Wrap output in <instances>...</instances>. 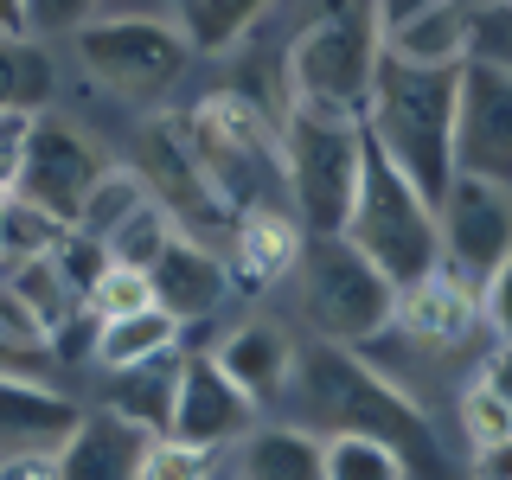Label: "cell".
I'll return each instance as SVG.
<instances>
[{"label": "cell", "mask_w": 512, "mask_h": 480, "mask_svg": "<svg viewBox=\"0 0 512 480\" xmlns=\"http://www.w3.org/2000/svg\"><path fill=\"white\" fill-rule=\"evenodd\" d=\"M288 384L301 397V423H314L320 436H378L404 455L410 480H448V455L436 429L423 423V410L384 372H372L352 346L314 340L308 352H295Z\"/></svg>", "instance_id": "obj_1"}, {"label": "cell", "mask_w": 512, "mask_h": 480, "mask_svg": "<svg viewBox=\"0 0 512 480\" xmlns=\"http://www.w3.org/2000/svg\"><path fill=\"white\" fill-rule=\"evenodd\" d=\"M455 96H461V64H404L384 52L372 71L365 135L429 205L455 180Z\"/></svg>", "instance_id": "obj_2"}, {"label": "cell", "mask_w": 512, "mask_h": 480, "mask_svg": "<svg viewBox=\"0 0 512 480\" xmlns=\"http://www.w3.org/2000/svg\"><path fill=\"white\" fill-rule=\"evenodd\" d=\"M346 244L378 269L384 282L404 295L423 276L442 269V237H436V205L416 192L404 173L391 167L372 135H365V167H359V192H352V212H346Z\"/></svg>", "instance_id": "obj_3"}, {"label": "cell", "mask_w": 512, "mask_h": 480, "mask_svg": "<svg viewBox=\"0 0 512 480\" xmlns=\"http://www.w3.org/2000/svg\"><path fill=\"white\" fill-rule=\"evenodd\" d=\"M365 167V122L288 109L282 128V192L295 205L301 237H340Z\"/></svg>", "instance_id": "obj_4"}, {"label": "cell", "mask_w": 512, "mask_h": 480, "mask_svg": "<svg viewBox=\"0 0 512 480\" xmlns=\"http://www.w3.org/2000/svg\"><path fill=\"white\" fill-rule=\"evenodd\" d=\"M180 141L205 186L224 199V212H250V205H269L263 192H282V135L244 96H205L180 122Z\"/></svg>", "instance_id": "obj_5"}, {"label": "cell", "mask_w": 512, "mask_h": 480, "mask_svg": "<svg viewBox=\"0 0 512 480\" xmlns=\"http://www.w3.org/2000/svg\"><path fill=\"white\" fill-rule=\"evenodd\" d=\"M384 58V39L372 26V0H340L295 39L288 52V90H295V109H320V116H346L365 122V103H372V71Z\"/></svg>", "instance_id": "obj_6"}, {"label": "cell", "mask_w": 512, "mask_h": 480, "mask_svg": "<svg viewBox=\"0 0 512 480\" xmlns=\"http://www.w3.org/2000/svg\"><path fill=\"white\" fill-rule=\"evenodd\" d=\"M301 288H308V314L320 320L333 346L352 340H378L397 314V288L365 263L346 237H301V263H295Z\"/></svg>", "instance_id": "obj_7"}, {"label": "cell", "mask_w": 512, "mask_h": 480, "mask_svg": "<svg viewBox=\"0 0 512 480\" xmlns=\"http://www.w3.org/2000/svg\"><path fill=\"white\" fill-rule=\"evenodd\" d=\"M77 58L103 90L128 96V103H160L180 84L192 45L173 20H90L77 26Z\"/></svg>", "instance_id": "obj_8"}, {"label": "cell", "mask_w": 512, "mask_h": 480, "mask_svg": "<svg viewBox=\"0 0 512 480\" xmlns=\"http://www.w3.org/2000/svg\"><path fill=\"white\" fill-rule=\"evenodd\" d=\"M96 180H103V154H96L71 122H58V116L26 122V141H20V154H13V199L52 212L58 224H77Z\"/></svg>", "instance_id": "obj_9"}, {"label": "cell", "mask_w": 512, "mask_h": 480, "mask_svg": "<svg viewBox=\"0 0 512 480\" xmlns=\"http://www.w3.org/2000/svg\"><path fill=\"white\" fill-rule=\"evenodd\" d=\"M436 237H442L448 276L480 288L512 256V199H506V186L455 173L448 192L436 199Z\"/></svg>", "instance_id": "obj_10"}, {"label": "cell", "mask_w": 512, "mask_h": 480, "mask_svg": "<svg viewBox=\"0 0 512 480\" xmlns=\"http://www.w3.org/2000/svg\"><path fill=\"white\" fill-rule=\"evenodd\" d=\"M455 173L512 186V71L493 58L461 64L455 96Z\"/></svg>", "instance_id": "obj_11"}, {"label": "cell", "mask_w": 512, "mask_h": 480, "mask_svg": "<svg viewBox=\"0 0 512 480\" xmlns=\"http://www.w3.org/2000/svg\"><path fill=\"white\" fill-rule=\"evenodd\" d=\"M250 429H256V404L218 372V359H180V397H173L167 436L218 455V448H237Z\"/></svg>", "instance_id": "obj_12"}, {"label": "cell", "mask_w": 512, "mask_h": 480, "mask_svg": "<svg viewBox=\"0 0 512 480\" xmlns=\"http://www.w3.org/2000/svg\"><path fill=\"white\" fill-rule=\"evenodd\" d=\"M84 410L64 391H45L39 378L0 372V455H58Z\"/></svg>", "instance_id": "obj_13"}, {"label": "cell", "mask_w": 512, "mask_h": 480, "mask_svg": "<svg viewBox=\"0 0 512 480\" xmlns=\"http://www.w3.org/2000/svg\"><path fill=\"white\" fill-rule=\"evenodd\" d=\"M295 263H301V224L288 218L282 205H250V212H237L231 263H224V276L237 288L263 295V288H276L282 276H295Z\"/></svg>", "instance_id": "obj_14"}, {"label": "cell", "mask_w": 512, "mask_h": 480, "mask_svg": "<svg viewBox=\"0 0 512 480\" xmlns=\"http://www.w3.org/2000/svg\"><path fill=\"white\" fill-rule=\"evenodd\" d=\"M148 442H154L148 429L122 423L116 410H84V423L58 448V474L64 480H135Z\"/></svg>", "instance_id": "obj_15"}, {"label": "cell", "mask_w": 512, "mask_h": 480, "mask_svg": "<svg viewBox=\"0 0 512 480\" xmlns=\"http://www.w3.org/2000/svg\"><path fill=\"white\" fill-rule=\"evenodd\" d=\"M148 288H154V308L173 314L186 327V320L212 314L224 301V288H231V276H224V263L205 244H192V237H173L167 250H160V263L148 269Z\"/></svg>", "instance_id": "obj_16"}, {"label": "cell", "mask_w": 512, "mask_h": 480, "mask_svg": "<svg viewBox=\"0 0 512 480\" xmlns=\"http://www.w3.org/2000/svg\"><path fill=\"white\" fill-rule=\"evenodd\" d=\"M212 359L250 404H276L288 391V372H295V340H288L276 320H250V327H237Z\"/></svg>", "instance_id": "obj_17"}, {"label": "cell", "mask_w": 512, "mask_h": 480, "mask_svg": "<svg viewBox=\"0 0 512 480\" xmlns=\"http://www.w3.org/2000/svg\"><path fill=\"white\" fill-rule=\"evenodd\" d=\"M391 320H404L416 340H429V346H468L480 327V295L468 282H455L448 269H436V276H423L416 288L397 295Z\"/></svg>", "instance_id": "obj_18"}, {"label": "cell", "mask_w": 512, "mask_h": 480, "mask_svg": "<svg viewBox=\"0 0 512 480\" xmlns=\"http://www.w3.org/2000/svg\"><path fill=\"white\" fill-rule=\"evenodd\" d=\"M231 480H327L320 474V436L295 423H269L250 429L244 442L231 448Z\"/></svg>", "instance_id": "obj_19"}, {"label": "cell", "mask_w": 512, "mask_h": 480, "mask_svg": "<svg viewBox=\"0 0 512 480\" xmlns=\"http://www.w3.org/2000/svg\"><path fill=\"white\" fill-rule=\"evenodd\" d=\"M173 397H180V359H148V365H128V372H109V404L122 423L148 429V436H167L173 423Z\"/></svg>", "instance_id": "obj_20"}, {"label": "cell", "mask_w": 512, "mask_h": 480, "mask_svg": "<svg viewBox=\"0 0 512 480\" xmlns=\"http://www.w3.org/2000/svg\"><path fill=\"white\" fill-rule=\"evenodd\" d=\"M384 52L404 58V64H468V52H474V7L468 0H442V7L423 13L416 26L391 32Z\"/></svg>", "instance_id": "obj_21"}, {"label": "cell", "mask_w": 512, "mask_h": 480, "mask_svg": "<svg viewBox=\"0 0 512 480\" xmlns=\"http://www.w3.org/2000/svg\"><path fill=\"white\" fill-rule=\"evenodd\" d=\"M173 340H180V320L160 314V308L122 314V320H96V365H103V372H128V365L167 359Z\"/></svg>", "instance_id": "obj_22"}, {"label": "cell", "mask_w": 512, "mask_h": 480, "mask_svg": "<svg viewBox=\"0 0 512 480\" xmlns=\"http://www.w3.org/2000/svg\"><path fill=\"white\" fill-rule=\"evenodd\" d=\"M148 199H154V192H148V180H141L135 167H103V180L90 186V199H84V212H77L71 231L90 237V244H109V237H116Z\"/></svg>", "instance_id": "obj_23"}, {"label": "cell", "mask_w": 512, "mask_h": 480, "mask_svg": "<svg viewBox=\"0 0 512 480\" xmlns=\"http://www.w3.org/2000/svg\"><path fill=\"white\" fill-rule=\"evenodd\" d=\"M13 269V295L26 301V314L45 327V340H58L64 327H71V314H77V288L58 276V263L52 256H26V263H7Z\"/></svg>", "instance_id": "obj_24"}, {"label": "cell", "mask_w": 512, "mask_h": 480, "mask_svg": "<svg viewBox=\"0 0 512 480\" xmlns=\"http://www.w3.org/2000/svg\"><path fill=\"white\" fill-rule=\"evenodd\" d=\"M320 474L327 480H410L404 455L378 436H320Z\"/></svg>", "instance_id": "obj_25"}, {"label": "cell", "mask_w": 512, "mask_h": 480, "mask_svg": "<svg viewBox=\"0 0 512 480\" xmlns=\"http://www.w3.org/2000/svg\"><path fill=\"white\" fill-rule=\"evenodd\" d=\"M263 7H269V0H180V20H186L180 32H186V45L224 52V45H237L256 26Z\"/></svg>", "instance_id": "obj_26"}, {"label": "cell", "mask_w": 512, "mask_h": 480, "mask_svg": "<svg viewBox=\"0 0 512 480\" xmlns=\"http://www.w3.org/2000/svg\"><path fill=\"white\" fill-rule=\"evenodd\" d=\"M64 231L71 224H58L52 212H39V205L26 199H0V263H26V256H52L64 244Z\"/></svg>", "instance_id": "obj_27"}, {"label": "cell", "mask_w": 512, "mask_h": 480, "mask_svg": "<svg viewBox=\"0 0 512 480\" xmlns=\"http://www.w3.org/2000/svg\"><path fill=\"white\" fill-rule=\"evenodd\" d=\"M52 96V71L32 45L0 32V116H32V109Z\"/></svg>", "instance_id": "obj_28"}, {"label": "cell", "mask_w": 512, "mask_h": 480, "mask_svg": "<svg viewBox=\"0 0 512 480\" xmlns=\"http://www.w3.org/2000/svg\"><path fill=\"white\" fill-rule=\"evenodd\" d=\"M173 237H180V231H173L167 205H160V199H148V205H141V212H135V218H128L122 231L103 244V256H109L116 269H141V276H148V269L160 263V250H167Z\"/></svg>", "instance_id": "obj_29"}, {"label": "cell", "mask_w": 512, "mask_h": 480, "mask_svg": "<svg viewBox=\"0 0 512 480\" xmlns=\"http://www.w3.org/2000/svg\"><path fill=\"white\" fill-rule=\"evenodd\" d=\"M212 474H218L212 448H192L180 436H154L148 455H141V474L135 480H212Z\"/></svg>", "instance_id": "obj_30"}, {"label": "cell", "mask_w": 512, "mask_h": 480, "mask_svg": "<svg viewBox=\"0 0 512 480\" xmlns=\"http://www.w3.org/2000/svg\"><path fill=\"white\" fill-rule=\"evenodd\" d=\"M141 308H154L148 276H141V269H116V263H109L103 276H96V288H90V314L96 320H122V314H141Z\"/></svg>", "instance_id": "obj_31"}, {"label": "cell", "mask_w": 512, "mask_h": 480, "mask_svg": "<svg viewBox=\"0 0 512 480\" xmlns=\"http://www.w3.org/2000/svg\"><path fill=\"white\" fill-rule=\"evenodd\" d=\"M461 429H468V442H474V448H500V442H512V410L474 378V391L461 397Z\"/></svg>", "instance_id": "obj_32"}, {"label": "cell", "mask_w": 512, "mask_h": 480, "mask_svg": "<svg viewBox=\"0 0 512 480\" xmlns=\"http://www.w3.org/2000/svg\"><path fill=\"white\" fill-rule=\"evenodd\" d=\"M480 320L500 333V346H512V256L480 282Z\"/></svg>", "instance_id": "obj_33"}, {"label": "cell", "mask_w": 512, "mask_h": 480, "mask_svg": "<svg viewBox=\"0 0 512 480\" xmlns=\"http://www.w3.org/2000/svg\"><path fill=\"white\" fill-rule=\"evenodd\" d=\"M96 0H26V32H77L90 26Z\"/></svg>", "instance_id": "obj_34"}, {"label": "cell", "mask_w": 512, "mask_h": 480, "mask_svg": "<svg viewBox=\"0 0 512 480\" xmlns=\"http://www.w3.org/2000/svg\"><path fill=\"white\" fill-rule=\"evenodd\" d=\"M442 0H372V26H378V39H391V32H404L416 26L423 13H436Z\"/></svg>", "instance_id": "obj_35"}, {"label": "cell", "mask_w": 512, "mask_h": 480, "mask_svg": "<svg viewBox=\"0 0 512 480\" xmlns=\"http://www.w3.org/2000/svg\"><path fill=\"white\" fill-rule=\"evenodd\" d=\"M0 480H64L58 455H0Z\"/></svg>", "instance_id": "obj_36"}, {"label": "cell", "mask_w": 512, "mask_h": 480, "mask_svg": "<svg viewBox=\"0 0 512 480\" xmlns=\"http://www.w3.org/2000/svg\"><path fill=\"white\" fill-rule=\"evenodd\" d=\"M480 384H487V391L512 410V346H493V359L480 365Z\"/></svg>", "instance_id": "obj_37"}, {"label": "cell", "mask_w": 512, "mask_h": 480, "mask_svg": "<svg viewBox=\"0 0 512 480\" xmlns=\"http://www.w3.org/2000/svg\"><path fill=\"white\" fill-rule=\"evenodd\" d=\"M474 480H512V442L474 448Z\"/></svg>", "instance_id": "obj_38"}, {"label": "cell", "mask_w": 512, "mask_h": 480, "mask_svg": "<svg viewBox=\"0 0 512 480\" xmlns=\"http://www.w3.org/2000/svg\"><path fill=\"white\" fill-rule=\"evenodd\" d=\"M0 32H7V39L26 32V0H0Z\"/></svg>", "instance_id": "obj_39"}, {"label": "cell", "mask_w": 512, "mask_h": 480, "mask_svg": "<svg viewBox=\"0 0 512 480\" xmlns=\"http://www.w3.org/2000/svg\"><path fill=\"white\" fill-rule=\"evenodd\" d=\"M212 480H231V474H224V468H218V474H212Z\"/></svg>", "instance_id": "obj_40"}]
</instances>
